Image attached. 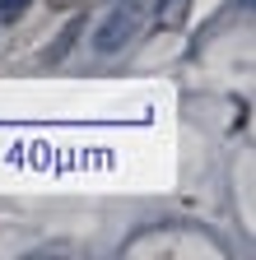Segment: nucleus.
<instances>
[{
	"mask_svg": "<svg viewBox=\"0 0 256 260\" xmlns=\"http://www.w3.org/2000/svg\"><path fill=\"white\" fill-rule=\"evenodd\" d=\"M47 5H51V10H75L79 0H47Z\"/></svg>",
	"mask_w": 256,
	"mask_h": 260,
	"instance_id": "obj_3",
	"label": "nucleus"
},
{
	"mask_svg": "<svg viewBox=\"0 0 256 260\" xmlns=\"http://www.w3.org/2000/svg\"><path fill=\"white\" fill-rule=\"evenodd\" d=\"M28 10V0H0V19H19Z\"/></svg>",
	"mask_w": 256,
	"mask_h": 260,
	"instance_id": "obj_2",
	"label": "nucleus"
},
{
	"mask_svg": "<svg viewBox=\"0 0 256 260\" xmlns=\"http://www.w3.org/2000/svg\"><path fill=\"white\" fill-rule=\"evenodd\" d=\"M131 32H135V14H131V10H112V14L98 23V32H93V47H98L103 56H112V51L126 47Z\"/></svg>",
	"mask_w": 256,
	"mask_h": 260,
	"instance_id": "obj_1",
	"label": "nucleus"
}]
</instances>
